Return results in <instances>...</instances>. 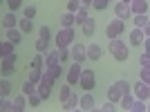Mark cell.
<instances>
[{
  "label": "cell",
  "instance_id": "7dc6e473",
  "mask_svg": "<svg viewBox=\"0 0 150 112\" xmlns=\"http://www.w3.org/2000/svg\"><path fill=\"white\" fill-rule=\"evenodd\" d=\"M144 50L150 52V36H146V40H144Z\"/></svg>",
  "mask_w": 150,
  "mask_h": 112
},
{
  "label": "cell",
  "instance_id": "f546056e",
  "mask_svg": "<svg viewBox=\"0 0 150 112\" xmlns=\"http://www.w3.org/2000/svg\"><path fill=\"white\" fill-rule=\"evenodd\" d=\"M43 74H45V69H34L31 67V72H29V76H27V79H29V81H34L38 85V83H40V79H43Z\"/></svg>",
  "mask_w": 150,
  "mask_h": 112
},
{
  "label": "cell",
  "instance_id": "ab89813d",
  "mask_svg": "<svg viewBox=\"0 0 150 112\" xmlns=\"http://www.w3.org/2000/svg\"><path fill=\"white\" fill-rule=\"evenodd\" d=\"M7 7H9V11H18L23 7V0H7Z\"/></svg>",
  "mask_w": 150,
  "mask_h": 112
},
{
  "label": "cell",
  "instance_id": "ffe728a7",
  "mask_svg": "<svg viewBox=\"0 0 150 112\" xmlns=\"http://www.w3.org/2000/svg\"><path fill=\"white\" fill-rule=\"evenodd\" d=\"M16 61H11V58H2V76H11L13 72H16V65H13Z\"/></svg>",
  "mask_w": 150,
  "mask_h": 112
},
{
  "label": "cell",
  "instance_id": "f35d334b",
  "mask_svg": "<svg viewBox=\"0 0 150 112\" xmlns=\"http://www.w3.org/2000/svg\"><path fill=\"white\" fill-rule=\"evenodd\" d=\"M38 94H40V96H43L45 101L50 99V94H52V87H47V85H40V83H38Z\"/></svg>",
  "mask_w": 150,
  "mask_h": 112
},
{
  "label": "cell",
  "instance_id": "bcb514c9",
  "mask_svg": "<svg viewBox=\"0 0 150 112\" xmlns=\"http://www.w3.org/2000/svg\"><path fill=\"white\" fill-rule=\"evenodd\" d=\"M25 16L34 20V16H36V7H34V5H27V7H25Z\"/></svg>",
  "mask_w": 150,
  "mask_h": 112
},
{
  "label": "cell",
  "instance_id": "30bf717a",
  "mask_svg": "<svg viewBox=\"0 0 150 112\" xmlns=\"http://www.w3.org/2000/svg\"><path fill=\"white\" fill-rule=\"evenodd\" d=\"M144 40H146V34H144V29L141 27H134V29L130 31V45H144Z\"/></svg>",
  "mask_w": 150,
  "mask_h": 112
},
{
  "label": "cell",
  "instance_id": "277c9868",
  "mask_svg": "<svg viewBox=\"0 0 150 112\" xmlns=\"http://www.w3.org/2000/svg\"><path fill=\"white\" fill-rule=\"evenodd\" d=\"M79 85L85 90V92H90L94 85H96V74H94V69H83L81 74V81H79Z\"/></svg>",
  "mask_w": 150,
  "mask_h": 112
},
{
  "label": "cell",
  "instance_id": "8d00e7d4",
  "mask_svg": "<svg viewBox=\"0 0 150 112\" xmlns=\"http://www.w3.org/2000/svg\"><path fill=\"white\" fill-rule=\"evenodd\" d=\"M99 110H103V112H117V103L108 99V103H103V106H99Z\"/></svg>",
  "mask_w": 150,
  "mask_h": 112
},
{
  "label": "cell",
  "instance_id": "f907efd6",
  "mask_svg": "<svg viewBox=\"0 0 150 112\" xmlns=\"http://www.w3.org/2000/svg\"><path fill=\"white\" fill-rule=\"evenodd\" d=\"M148 110H150V99H148Z\"/></svg>",
  "mask_w": 150,
  "mask_h": 112
},
{
  "label": "cell",
  "instance_id": "7bdbcfd3",
  "mask_svg": "<svg viewBox=\"0 0 150 112\" xmlns=\"http://www.w3.org/2000/svg\"><path fill=\"white\" fill-rule=\"evenodd\" d=\"M139 63H141V67H150V52H144L139 56Z\"/></svg>",
  "mask_w": 150,
  "mask_h": 112
},
{
  "label": "cell",
  "instance_id": "484cf974",
  "mask_svg": "<svg viewBox=\"0 0 150 112\" xmlns=\"http://www.w3.org/2000/svg\"><path fill=\"white\" fill-rule=\"evenodd\" d=\"M45 72H47V74H52V76L58 81V79L63 76V65H61V63H58V65H50V67H45Z\"/></svg>",
  "mask_w": 150,
  "mask_h": 112
},
{
  "label": "cell",
  "instance_id": "2e32d148",
  "mask_svg": "<svg viewBox=\"0 0 150 112\" xmlns=\"http://www.w3.org/2000/svg\"><path fill=\"white\" fill-rule=\"evenodd\" d=\"M7 40H11L13 45H18L20 40H23V31H20V27H11V29H7Z\"/></svg>",
  "mask_w": 150,
  "mask_h": 112
},
{
  "label": "cell",
  "instance_id": "681fc988",
  "mask_svg": "<svg viewBox=\"0 0 150 112\" xmlns=\"http://www.w3.org/2000/svg\"><path fill=\"white\" fill-rule=\"evenodd\" d=\"M92 2H94V0H83V5H85V7H90Z\"/></svg>",
  "mask_w": 150,
  "mask_h": 112
},
{
  "label": "cell",
  "instance_id": "60d3db41",
  "mask_svg": "<svg viewBox=\"0 0 150 112\" xmlns=\"http://www.w3.org/2000/svg\"><path fill=\"white\" fill-rule=\"evenodd\" d=\"M72 87H74V85H69V83H67V85H63V87H61V103H63L65 99H67L69 94H72Z\"/></svg>",
  "mask_w": 150,
  "mask_h": 112
},
{
  "label": "cell",
  "instance_id": "c3c4849f",
  "mask_svg": "<svg viewBox=\"0 0 150 112\" xmlns=\"http://www.w3.org/2000/svg\"><path fill=\"white\" fill-rule=\"evenodd\" d=\"M144 34H146V36H150V20L146 23V27H144Z\"/></svg>",
  "mask_w": 150,
  "mask_h": 112
},
{
  "label": "cell",
  "instance_id": "f1b7e54d",
  "mask_svg": "<svg viewBox=\"0 0 150 112\" xmlns=\"http://www.w3.org/2000/svg\"><path fill=\"white\" fill-rule=\"evenodd\" d=\"M23 92L27 94V96H29V94H34V92H38V85L34 81H29V79H27L25 83H23Z\"/></svg>",
  "mask_w": 150,
  "mask_h": 112
},
{
  "label": "cell",
  "instance_id": "e0dca14e",
  "mask_svg": "<svg viewBox=\"0 0 150 112\" xmlns=\"http://www.w3.org/2000/svg\"><path fill=\"white\" fill-rule=\"evenodd\" d=\"M2 27L5 29H11V27H18V18L13 16V11H7L2 16Z\"/></svg>",
  "mask_w": 150,
  "mask_h": 112
},
{
  "label": "cell",
  "instance_id": "3957f363",
  "mask_svg": "<svg viewBox=\"0 0 150 112\" xmlns=\"http://www.w3.org/2000/svg\"><path fill=\"white\" fill-rule=\"evenodd\" d=\"M123 31H125V20L114 18V20H110V23H108V27H105V36L112 40V38H119Z\"/></svg>",
  "mask_w": 150,
  "mask_h": 112
},
{
  "label": "cell",
  "instance_id": "e575fe53",
  "mask_svg": "<svg viewBox=\"0 0 150 112\" xmlns=\"http://www.w3.org/2000/svg\"><path fill=\"white\" fill-rule=\"evenodd\" d=\"M117 85H119V90L123 94H128V92H132V85L128 81H125V79H119V81H117Z\"/></svg>",
  "mask_w": 150,
  "mask_h": 112
},
{
  "label": "cell",
  "instance_id": "8fae6325",
  "mask_svg": "<svg viewBox=\"0 0 150 112\" xmlns=\"http://www.w3.org/2000/svg\"><path fill=\"white\" fill-rule=\"evenodd\" d=\"M134 92H128V94H123L121 96V101H119V106L123 108V110H128V112H132V106H134Z\"/></svg>",
  "mask_w": 150,
  "mask_h": 112
},
{
  "label": "cell",
  "instance_id": "7a4b0ae2",
  "mask_svg": "<svg viewBox=\"0 0 150 112\" xmlns=\"http://www.w3.org/2000/svg\"><path fill=\"white\" fill-rule=\"evenodd\" d=\"M74 36H76L74 27H61V31L54 36L56 47H72V45H74Z\"/></svg>",
  "mask_w": 150,
  "mask_h": 112
},
{
  "label": "cell",
  "instance_id": "7402d4cb",
  "mask_svg": "<svg viewBox=\"0 0 150 112\" xmlns=\"http://www.w3.org/2000/svg\"><path fill=\"white\" fill-rule=\"evenodd\" d=\"M81 29H83V34H85V36H92L94 29H96V20H94V18H88V20L81 25Z\"/></svg>",
  "mask_w": 150,
  "mask_h": 112
},
{
  "label": "cell",
  "instance_id": "d590c367",
  "mask_svg": "<svg viewBox=\"0 0 150 112\" xmlns=\"http://www.w3.org/2000/svg\"><path fill=\"white\" fill-rule=\"evenodd\" d=\"M0 110H2V112H9V110H13V101H9L7 96H2V101H0Z\"/></svg>",
  "mask_w": 150,
  "mask_h": 112
},
{
  "label": "cell",
  "instance_id": "8992f818",
  "mask_svg": "<svg viewBox=\"0 0 150 112\" xmlns=\"http://www.w3.org/2000/svg\"><path fill=\"white\" fill-rule=\"evenodd\" d=\"M114 16H117V18H121V20L132 18V7H130V2H123V0H119V2L114 5Z\"/></svg>",
  "mask_w": 150,
  "mask_h": 112
},
{
  "label": "cell",
  "instance_id": "d6986e66",
  "mask_svg": "<svg viewBox=\"0 0 150 112\" xmlns=\"http://www.w3.org/2000/svg\"><path fill=\"white\" fill-rule=\"evenodd\" d=\"M74 25H76V13L65 11L61 16V27H74Z\"/></svg>",
  "mask_w": 150,
  "mask_h": 112
},
{
  "label": "cell",
  "instance_id": "4316f807",
  "mask_svg": "<svg viewBox=\"0 0 150 112\" xmlns=\"http://www.w3.org/2000/svg\"><path fill=\"white\" fill-rule=\"evenodd\" d=\"M90 18V13H88V7L83 5L81 9H79V11H76V25H83V23H85V20Z\"/></svg>",
  "mask_w": 150,
  "mask_h": 112
},
{
  "label": "cell",
  "instance_id": "603a6c76",
  "mask_svg": "<svg viewBox=\"0 0 150 112\" xmlns=\"http://www.w3.org/2000/svg\"><path fill=\"white\" fill-rule=\"evenodd\" d=\"M18 27H20V31H23V34H29L31 29H34V23H31V18H20L18 20Z\"/></svg>",
  "mask_w": 150,
  "mask_h": 112
},
{
  "label": "cell",
  "instance_id": "d4e9b609",
  "mask_svg": "<svg viewBox=\"0 0 150 112\" xmlns=\"http://www.w3.org/2000/svg\"><path fill=\"white\" fill-rule=\"evenodd\" d=\"M31 67H34V69H45V54L38 52V54L31 58Z\"/></svg>",
  "mask_w": 150,
  "mask_h": 112
},
{
  "label": "cell",
  "instance_id": "9c48e42d",
  "mask_svg": "<svg viewBox=\"0 0 150 112\" xmlns=\"http://www.w3.org/2000/svg\"><path fill=\"white\" fill-rule=\"evenodd\" d=\"M96 108V103H94V96L92 94H83L81 96V101H79V110H85V112H90V110H94Z\"/></svg>",
  "mask_w": 150,
  "mask_h": 112
},
{
  "label": "cell",
  "instance_id": "6da1fadb",
  "mask_svg": "<svg viewBox=\"0 0 150 112\" xmlns=\"http://www.w3.org/2000/svg\"><path fill=\"white\" fill-rule=\"evenodd\" d=\"M110 54H112L114 61L123 63L125 58H128V45H125L121 38H112V40H110Z\"/></svg>",
  "mask_w": 150,
  "mask_h": 112
},
{
  "label": "cell",
  "instance_id": "1f68e13d",
  "mask_svg": "<svg viewBox=\"0 0 150 112\" xmlns=\"http://www.w3.org/2000/svg\"><path fill=\"white\" fill-rule=\"evenodd\" d=\"M9 92H11V83H9V79H2V83H0V94L2 96H9Z\"/></svg>",
  "mask_w": 150,
  "mask_h": 112
},
{
  "label": "cell",
  "instance_id": "83f0119b",
  "mask_svg": "<svg viewBox=\"0 0 150 112\" xmlns=\"http://www.w3.org/2000/svg\"><path fill=\"white\" fill-rule=\"evenodd\" d=\"M27 101H29V108H38L45 99H43V96H40L38 92H34V94H29V96H27Z\"/></svg>",
  "mask_w": 150,
  "mask_h": 112
},
{
  "label": "cell",
  "instance_id": "74e56055",
  "mask_svg": "<svg viewBox=\"0 0 150 112\" xmlns=\"http://www.w3.org/2000/svg\"><path fill=\"white\" fill-rule=\"evenodd\" d=\"M108 5H110V0H94L92 7L96 9V11H103V9H108Z\"/></svg>",
  "mask_w": 150,
  "mask_h": 112
},
{
  "label": "cell",
  "instance_id": "4dcf8cb0",
  "mask_svg": "<svg viewBox=\"0 0 150 112\" xmlns=\"http://www.w3.org/2000/svg\"><path fill=\"white\" fill-rule=\"evenodd\" d=\"M132 18H134V27H141V29H144V27H146V23L150 20L148 16H146V13H134Z\"/></svg>",
  "mask_w": 150,
  "mask_h": 112
},
{
  "label": "cell",
  "instance_id": "ac0fdd59",
  "mask_svg": "<svg viewBox=\"0 0 150 112\" xmlns=\"http://www.w3.org/2000/svg\"><path fill=\"white\" fill-rule=\"evenodd\" d=\"M58 63H61L58 47H56V52H47V54H45V67H50V65H58Z\"/></svg>",
  "mask_w": 150,
  "mask_h": 112
},
{
  "label": "cell",
  "instance_id": "5bb4252c",
  "mask_svg": "<svg viewBox=\"0 0 150 112\" xmlns=\"http://www.w3.org/2000/svg\"><path fill=\"white\" fill-rule=\"evenodd\" d=\"M101 56H103V50H101V45H96V43L88 45V58H90V61H99Z\"/></svg>",
  "mask_w": 150,
  "mask_h": 112
},
{
  "label": "cell",
  "instance_id": "836d02e7",
  "mask_svg": "<svg viewBox=\"0 0 150 112\" xmlns=\"http://www.w3.org/2000/svg\"><path fill=\"white\" fill-rule=\"evenodd\" d=\"M47 43H50V40H45V38L38 36V40H36V52H40V54H47Z\"/></svg>",
  "mask_w": 150,
  "mask_h": 112
},
{
  "label": "cell",
  "instance_id": "5b68a950",
  "mask_svg": "<svg viewBox=\"0 0 150 112\" xmlns=\"http://www.w3.org/2000/svg\"><path fill=\"white\" fill-rule=\"evenodd\" d=\"M69 54H72V61L74 63H83L88 58V45H81V43H74L69 47Z\"/></svg>",
  "mask_w": 150,
  "mask_h": 112
},
{
  "label": "cell",
  "instance_id": "d6a6232c",
  "mask_svg": "<svg viewBox=\"0 0 150 112\" xmlns=\"http://www.w3.org/2000/svg\"><path fill=\"white\" fill-rule=\"evenodd\" d=\"M81 7H83V0H67V11L76 13Z\"/></svg>",
  "mask_w": 150,
  "mask_h": 112
},
{
  "label": "cell",
  "instance_id": "52a82bcc",
  "mask_svg": "<svg viewBox=\"0 0 150 112\" xmlns=\"http://www.w3.org/2000/svg\"><path fill=\"white\" fill-rule=\"evenodd\" d=\"M132 92H134V96H137V99L148 101V99H150V83H146V81H141V79H139V81L134 83V87H132Z\"/></svg>",
  "mask_w": 150,
  "mask_h": 112
},
{
  "label": "cell",
  "instance_id": "f6af8a7d",
  "mask_svg": "<svg viewBox=\"0 0 150 112\" xmlns=\"http://www.w3.org/2000/svg\"><path fill=\"white\" fill-rule=\"evenodd\" d=\"M139 79H141V81H146V83H150V67H141Z\"/></svg>",
  "mask_w": 150,
  "mask_h": 112
},
{
  "label": "cell",
  "instance_id": "7c38bea8",
  "mask_svg": "<svg viewBox=\"0 0 150 112\" xmlns=\"http://www.w3.org/2000/svg\"><path fill=\"white\" fill-rule=\"evenodd\" d=\"M130 7H132V16L134 13H148V0H132Z\"/></svg>",
  "mask_w": 150,
  "mask_h": 112
},
{
  "label": "cell",
  "instance_id": "4fadbf2b",
  "mask_svg": "<svg viewBox=\"0 0 150 112\" xmlns=\"http://www.w3.org/2000/svg\"><path fill=\"white\" fill-rule=\"evenodd\" d=\"M27 106H29V101H27V94H25V92L18 94V96L13 99V112H23Z\"/></svg>",
  "mask_w": 150,
  "mask_h": 112
},
{
  "label": "cell",
  "instance_id": "ba28073f",
  "mask_svg": "<svg viewBox=\"0 0 150 112\" xmlns=\"http://www.w3.org/2000/svg\"><path fill=\"white\" fill-rule=\"evenodd\" d=\"M81 74H83L81 63H74V65L67 69V83H69V85H79V81H81Z\"/></svg>",
  "mask_w": 150,
  "mask_h": 112
},
{
  "label": "cell",
  "instance_id": "b9f144b4",
  "mask_svg": "<svg viewBox=\"0 0 150 112\" xmlns=\"http://www.w3.org/2000/svg\"><path fill=\"white\" fill-rule=\"evenodd\" d=\"M38 34H40V38H45V40H50V38H52V29H50L47 25L40 27V29H38Z\"/></svg>",
  "mask_w": 150,
  "mask_h": 112
},
{
  "label": "cell",
  "instance_id": "cb8c5ba5",
  "mask_svg": "<svg viewBox=\"0 0 150 112\" xmlns=\"http://www.w3.org/2000/svg\"><path fill=\"white\" fill-rule=\"evenodd\" d=\"M13 47H16V45H13L11 40H5V43L0 45V54H2V58L11 56V54H13Z\"/></svg>",
  "mask_w": 150,
  "mask_h": 112
},
{
  "label": "cell",
  "instance_id": "44dd1931",
  "mask_svg": "<svg viewBox=\"0 0 150 112\" xmlns=\"http://www.w3.org/2000/svg\"><path fill=\"white\" fill-rule=\"evenodd\" d=\"M121 96H123V92H121V90H119V85L114 83V85L110 87V90H108V99H110V101H114V103H119V101H121Z\"/></svg>",
  "mask_w": 150,
  "mask_h": 112
},
{
  "label": "cell",
  "instance_id": "816d5d0a",
  "mask_svg": "<svg viewBox=\"0 0 150 112\" xmlns=\"http://www.w3.org/2000/svg\"><path fill=\"white\" fill-rule=\"evenodd\" d=\"M123 2H132V0H123Z\"/></svg>",
  "mask_w": 150,
  "mask_h": 112
},
{
  "label": "cell",
  "instance_id": "ee69618b",
  "mask_svg": "<svg viewBox=\"0 0 150 112\" xmlns=\"http://www.w3.org/2000/svg\"><path fill=\"white\" fill-rule=\"evenodd\" d=\"M58 54H61V63H65L67 58H72V54H69V47H58Z\"/></svg>",
  "mask_w": 150,
  "mask_h": 112
},
{
  "label": "cell",
  "instance_id": "9a60e30c",
  "mask_svg": "<svg viewBox=\"0 0 150 112\" xmlns=\"http://www.w3.org/2000/svg\"><path fill=\"white\" fill-rule=\"evenodd\" d=\"M79 101H81V96H76V94L72 92L67 99L63 101V110H76V108H79Z\"/></svg>",
  "mask_w": 150,
  "mask_h": 112
}]
</instances>
